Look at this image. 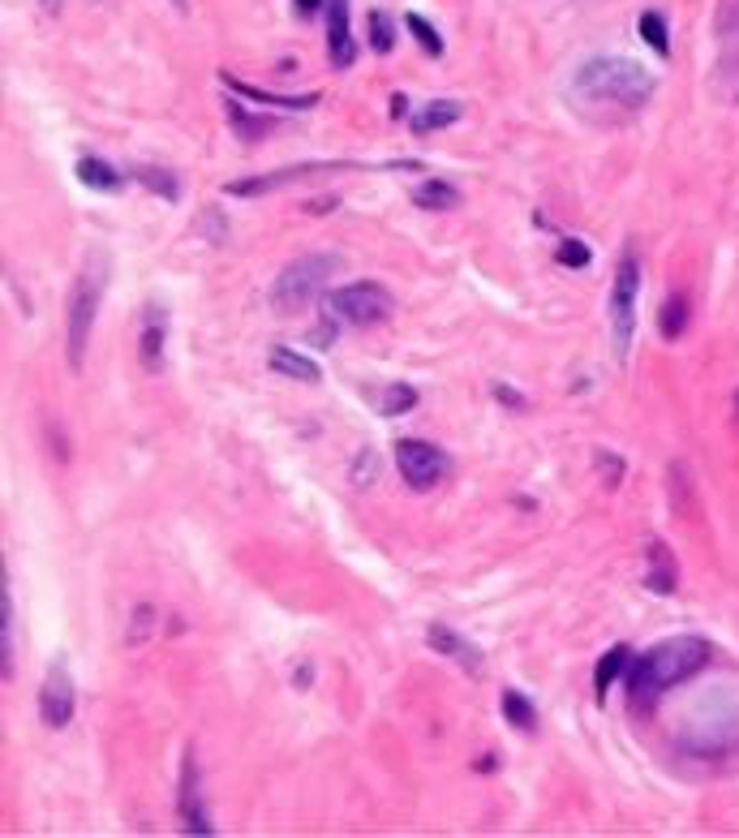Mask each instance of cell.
Here are the masks:
<instances>
[{
    "label": "cell",
    "mask_w": 739,
    "mask_h": 838,
    "mask_svg": "<svg viewBox=\"0 0 739 838\" xmlns=\"http://www.w3.org/2000/svg\"><path fill=\"white\" fill-rule=\"evenodd\" d=\"M709 662V641L701 637H671V641L653 645L649 654L628 662V701L637 709H649L662 692H671L676 684L692 679Z\"/></svg>",
    "instance_id": "obj_1"
},
{
    "label": "cell",
    "mask_w": 739,
    "mask_h": 838,
    "mask_svg": "<svg viewBox=\"0 0 739 838\" xmlns=\"http://www.w3.org/2000/svg\"><path fill=\"white\" fill-rule=\"evenodd\" d=\"M653 73L628 57H593L577 69L572 96L589 103H615V108H645L653 99Z\"/></svg>",
    "instance_id": "obj_2"
},
{
    "label": "cell",
    "mask_w": 739,
    "mask_h": 838,
    "mask_svg": "<svg viewBox=\"0 0 739 838\" xmlns=\"http://www.w3.org/2000/svg\"><path fill=\"white\" fill-rule=\"evenodd\" d=\"M103 285H108V258L87 255L73 292H69V319H64V349H69V366L82 370L87 361V345H91V327H96L99 301H103Z\"/></svg>",
    "instance_id": "obj_3"
},
{
    "label": "cell",
    "mask_w": 739,
    "mask_h": 838,
    "mask_svg": "<svg viewBox=\"0 0 739 838\" xmlns=\"http://www.w3.org/2000/svg\"><path fill=\"white\" fill-rule=\"evenodd\" d=\"M336 271H340V255L292 258L289 267L276 276V285H271V301H276V310H284V315H301V310H310V306L322 297L327 280H331Z\"/></svg>",
    "instance_id": "obj_4"
},
{
    "label": "cell",
    "mask_w": 739,
    "mask_h": 838,
    "mask_svg": "<svg viewBox=\"0 0 739 838\" xmlns=\"http://www.w3.org/2000/svg\"><path fill=\"white\" fill-rule=\"evenodd\" d=\"M637 297H641V262L632 255H623L611 289V336L619 361H628L632 336H637Z\"/></svg>",
    "instance_id": "obj_5"
},
{
    "label": "cell",
    "mask_w": 739,
    "mask_h": 838,
    "mask_svg": "<svg viewBox=\"0 0 739 838\" xmlns=\"http://www.w3.org/2000/svg\"><path fill=\"white\" fill-rule=\"evenodd\" d=\"M331 315L340 322H353V327H375L391 315V292L375 280H357L344 289L331 292Z\"/></svg>",
    "instance_id": "obj_6"
},
{
    "label": "cell",
    "mask_w": 739,
    "mask_h": 838,
    "mask_svg": "<svg viewBox=\"0 0 739 838\" xmlns=\"http://www.w3.org/2000/svg\"><path fill=\"white\" fill-rule=\"evenodd\" d=\"M177 812H181V830H186V835H216V821H211V808H207V796H202V774H198L193 748L181 757Z\"/></svg>",
    "instance_id": "obj_7"
},
{
    "label": "cell",
    "mask_w": 739,
    "mask_h": 838,
    "mask_svg": "<svg viewBox=\"0 0 739 838\" xmlns=\"http://www.w3.org/2000/svg\"><path fill=\"white\" fill-rule=\"evenodd\" d=\"M396 469H400V478L413 486V490H430V486L448 473V456L435 448V443L400 439V443H396Z\"/></svg>",
    "instance_id": "obj_8"
},
{
    "label": "cell",
    "mask_w": 739,
    "mask_h": 838,
    "mask_svg": "<svg viewBox=\"0 0 739 838\" xmlns=\"http://www.w3.org/2000/svg\"><path fill=\"white\" fill-rule=\"evenodd\" d=\"M73 706H78V688H73V676L64 662H52V671L39 688V718L52 727V731H64L73 722Z\"/></svg>",
    "instance_id": "obj_9"
},
{
    "label": "cell",
    "mask_w": 739,
    "mask_h": 838,
    "mask_svg": "<svg viewBox=\"0 0 739 838\" xmlns=\"http://www.w3.org/2000/svg\"><path fill=\"white\" fill-rule=\"evenodd\" d=\"M327 57L336 69H349L357 57L353 43V22H349V0H327Z\"/></svg>",
    "instance_id": "obj_10"
},
{
    "label": "cell",
    "mask_w": 739,
    "mask_h": 838,
    "mask_svg": "<svg viewBox=\"0 0 739 838\" xmlns=\"http://www.w3.org/2000/svg\"><path fill=\"white\" fill-rule=\"evenodd\" d=\"M426 637H430V649H435V654H443V658H451L456 667H465V671H473V676L482 671V649L469 641V637L451 632L448 623H430V632H426Z\"/></svg>",
    "instance_id": "obj_11"
},
{
    "label": "cell",
    "mask_w": 739,
    "mask_h": 838,
    "mask_svg": "<svg viewBox=\"0 0 739 838\" xmlns=\"http://www.w3.org/2000/svg\"><path fill=\"white\" fill-rule=\"evenodd\" d=\"M224 87L232 96L254 99V103H267V108H284V112H310V108H319V96H271V91L250 87V82H241V78H232V73H224Z\"/></svg>",
    "instance_id": "obj_12"
},
{
    "label": "cell",
    "mask_w": 739,
    "mask_h": 838,
    "mask_svg": "<svg viewBox=\"0 0 739 838\" xmlns=\"http://www.w3.org/2000/svg\"><path fill=\"white\" fill-rule=\"evenodd\" d=\"M460 112H465V108H460L456 99H430V103H421L418 112H413V121H409V126H413L418 138H426V133H439V129L456 126V121H460Z\"/></svg>",
    "instance_id": "obj_13"
},
{
    "label": "cell",
    "mask_w": 739,
    "mask_h": 838,
    "mask_svg": "<svg viewBox=\"0 0 739 838\" xmlns=\"http://www.w3.org/2000/svg\"><path fill=\"white\" fill-rule=\"evenodd\" d=\"M224 112H228V126L237 129V138L241 142H262L271 129H276V117H258V112H246V103L241 99H224Z\"/></svg>",
    "instance_id": "obj_14"
},
{
    "label": "cell",
    "mask_w": 739,
    "mask_h": 838,
    "mask_svg": "<svg viewBox=\"0 0 739 838\" xmlns=\"http://www.w3.org/2000/svg\"><path fill=\"white\" fill-rule=\"evenodd\" d=\"M138 357L147 370H163V310L160 306H147V319H142V340H138Z\"/></svg>",
    "instance_id": "obj_15"
},
{
    "label": "cell",
    "mask_w": 739,
    "mask_h": 838,
    "mask_svg": "<svg viewBox=\"0 0 739 838\" xmlns=\"http://www.w3.org/2000/svg\"><path fill=\"white\" fill-rule=\"evenodd\" d=\"M310 172H319V168H280V172H267V177L232 181L228 193H237V198H254V193H271V190H280V186H292V181H301V177H310Z\"/></svg>",
    "instance_id": "obj_16"
},
{
    "label": "cell",
    "mask_w": 739,
    "mask_h": 838,
    "mask_svg": "<svg viewBox=\"0 0 739 838\" xmlns=\"http://www.w3.org/2000/svg\"><path fill=\"white\" fill-rule=\"evenodd\" d=\"M267 366H271L276 375H284V379H297V383H319L322 379L319 366L306 353H292V349H271V353H267Z\"/></svg>",
    "instance_id": "obj_17"
},
{
    "label": "cell",
    "mask_w": 739,
    "mask_h": 838,
    "mask_svg": "<svg viewBox=\"0 0 739 838\" xmlns=\"http://www.w3.org/2000/svg\"><path fill=\"white\" fill-rule=\"evenodd\" d=\"M0 676H13V602H9V568L0 572Z\"/></svg>",
    "instance_id": "obj_18"
},
{
    "label": "cell",
    "mask_w": 739,
    "mask_h": 838,
    "mask_svg": "<svg viewBox=\"0 0 739 838\" xmlns=\"http://www.w3.org/2000/svg\"><path fill=\"white\" fill-rule=\"evenodd\" d=\"M73 172H78V181L82 186H91V190H99V193H108V190H121V172L112 168L108 160H96V156H82V160L73 163Z\"/></svg>",
    "instance_id": "obj_19"
},
{
    "label": "cell",
    "mask_w": 739,
    "mask_h": 838,
    "mask_svg": "<svg viewBox=\"0 0 739 838\" xmlns=\"http://www.w3.org/2000/svg\"><path fill=\"white\" fill-rule=\"evenodd\" d=\"M676 559H671V550L662 547V542H653L649 547V577H645V585L653 589V593H676Z\"/></svg>",
    "instance_id": "obj_20"
},
{
    "label": "cell",
    "mask_w": 739,
    "mask_h": 838,
    "mask_svg": "<svg viewBox=\"0 0 739 838\" xmlns=\"http://www.w3.org/2000/svg\"><path fill=\"white\" fill-rule=\"evenodd\" d=\"M628 662H632V649H628V645H615V649H607V658L598 662V676H593V692H598V701H607V692H611L615 679L628 676Z\"/></svg>",
    "instance_id": "obj_21"
},
{
    "label": "cell",
    "mask_w": 739,
    "mask_h": 838,
    "mask_svg": "<svg viewBox=\"0 0 739 838\" xmlns=\"http://www.w3.org/2000/svg\"><path fill=\"white\" fill-rule=\"evenodd\" d=\"M413 202L426 207V211H451V207H460V190L451 181L430 177V181H421L418 190H413Z\"/></svg>",
    "instance_id": "obj_22"
},
{
    "label": "cell",
    "mask_w": 739,
    "mask_h": 838,
    "mask_svg": "<svg viewBox=\"0 0 739 838\" xmlns=\"http://www.w3.org/2000/svg\"><path fill=\"white\" fill-rule=\"evenodd\" d=\"M133 181H138V186H147V190H156L160 198H168V202H177V198H181V181H177V172L156 168V163L133 168Z\"/></svg>",
    "instance_id": "obj_23"
},
{
    "label": "cell",
    "mask_w": 739,
    "mask_h": 838,
    "mask_svg": "<svg viewBox=\"0 0 739 838\" xmlns=\"http://www.w3.org/2000/svg\"><path fill=\"white\" fill-rule=\"evenodd\" d=\"M688 297L683 292H671L667 297V306H662V315H658V331H662V340H679L683 336V327H688Z\"/></svg>",
    "instance_id": "obj_24"
},
{
    "label": "cell",
    "mask_w": 739,
    "mask_h": 838,
    "mask_svg": "<svg viewBox=\"0 0 739 838\" xmlns=\"http://www.w3.org/2000/svg\"><path fill=\"white\" fill-rule=\"evenodd\" d=\"M503 718L512 722L516 731H538V709H533V701L512 692V688L503 692Z\"/></svg>",
    "instance_id": "obj_25"
},
{
    "label": "cell",
    "mask_w": 739,
    "mask_h": 838,
    "mask_svg": "<svg viewBox=\"0 0 739 838\" xmlns=\"http://www.w3.org/2000/svg\"><path fill=\"white\" fill-rule=\"evenodd\" d=\"M641 39L658 52V57H671V34H667V18L658 9H645L641 13Z\"/></svg>",
    "instance_id": "obj_26"
},
{
    "label": "cell",
    "mask_w": 739,
    "mask_h": 838,
    "mask_svg": "<svg viewBox=\"0 0 739 838\" xmlns=\"http://www.w3.org/2000/svg\"><path fill=\"white\" fill-rule=\"evenodd\" d=\"M418 405V391L409 383H387L383 400H379V409H383V418H400V413H409Z\"/></svg>",
    "instance_id": "obj_27"
},
{
    "label": "cell",
    "mask_w": 739,
    "mask_h": 838,
    "mask_svg": "<svg viewBox=\"0 0 739 838\" xmlns=\"http://www.w3.org/2000/svg\"><path fill=\"white\" fill-rule=\"evenodd\" d=\"M370 48L375 52H391L396 48V27L387 9H370Z\"/></svg>",
    "instance_id": "obj_28"
},
{
    "label": "cell",
    "mask_w": 739,
    "mask_h": 838,
    "mask_svg": "<svg viewBox=\"0 0 739 838\" xmlns=\"http://www.w3.org/2000/svg\"><path fill=\"white\" fill-rule=\"evenodd\" d=\"M405 22H409V31H413V39H418V48L426 57H443V39H439V31H435L421 13H409Z\"/></svg>",
    "instance_id": "obj_29"
},
{
    "label": "cell",
    "mask_w": 739,
    "mask_h": 838,
    "mask_svg": "<svg viewBox=\"0 0 739 838\" xmlns=\"http://www.w3.org/2000/svg\"><path fill=\"white\" fill-rule=\"evenodd\" d=\"M555 258H559L563 267L580 271V267H589V258H593V255H589V246H585L580 237H563V241H559V250H555Z\"/></svg>",
    "instance_id": "obj_30"
},
{
    "label": "cell",
    "mask_w": 739,
    "mask_h": 838,
    "mask_svg": "<svg viewBox=\"0 0 739 838\" xmlns=\"http://www.w3.org/2000/svg\"><path fill=\"white\" fill-rule=\"evenodd\" d=\"M593 465H598L602 482H607V486H619V478H623V460H619V456H611L607 448H598V451H593Z\"/></svg>",
    "instance_id": "obj_31"
},
{
    "label": "cell",
    "mask_w": 739,
    "mask_h": 838,
    "mask_svg": "<svg viewBox=\"0 0 739 838\" xmlns=\"http://www.w3.org/2000/svg\"><path fill=\"white\" fill-rule=\"evenodd\" d=\"M297 9H301L306 18H314L319 9H327V0H297Z\"/></svg>",
    "instance_id": "obj_32"
},
{
    "label": "cell",
    "mask_w": 739,
    "mask_h": 838,
    "mask_svg": "<svg viewBox=\"0 0 739 838\" xmlns=\"http://www.w3.org/2000/svg\"><path fill=\"white\" fill-rule=\"evenodd\" d=\"M499 400H503V405H512V409H525V400H520L516 391H508V387H499Z\"/></svg>",
    "instance_id": "obj_33"
},
{
    "label": "cell",
    "mask_w": 739,
    "mask_h": 838,
    "mask_svg": "<svg viewBox=\"0 0 739 838\" xmlns=\"http://www.w3.org/2000/svg\"><path fill=\"white\" fill-rule=\"evenodd\" d=\"M405 108H409V99H405V96H391V117H405Z\"/></svg>",
    "instance_id": "obj_34"
},
{
    "label": "cell",
    "mask_w": 739,
    "mask_h": 838,
    "mask_svg": "<svg viewBox=\"0 0 739 838\" xmlns=\"http://www.w3.org/2000/svg\"><path fill=\"white\" fill-rule=\"evenodd\" d=\"M39 4H43L48 13H61V0H39Z\"/></svg>",
    "instance_id": "obj_35"
},
{
    "label": "cell",
    "mask_w": 739,
    "mask_h": 838,
    "mask_svg": "<svg viewBox=\"0 0 739 838\" xmlns=\"http://www.w3.org/2000/svg\"><path fill=\"white\" fill-rule=\"evenodd\" d=\"M172 4H177V9H186V0H172Z\"/></svg>",
    "instance_id": "obj_36"
}]
</instances>
